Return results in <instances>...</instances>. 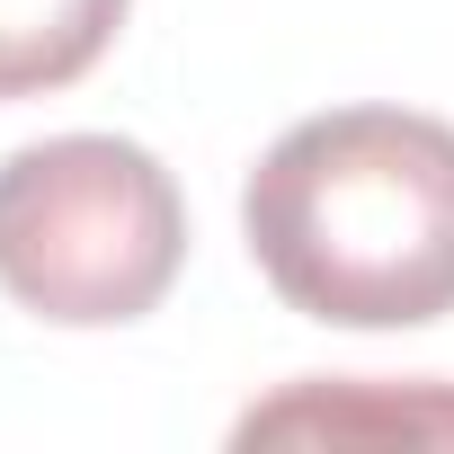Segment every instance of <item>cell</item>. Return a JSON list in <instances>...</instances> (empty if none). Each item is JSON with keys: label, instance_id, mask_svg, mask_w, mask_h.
<instances>
[{"label": "cell", "instance_id": "obj_1", "mask_svg": "<svg viewBox=\"0 0 454 454\" xmlns=\"http://www.w3.org/2000/svg\"><path fill=\"white\" fill-rule=\"evenodd\" d=\"M268 286L339 330L454 312V125L419 107H330L268 143L241 196Z\"/></svg>", "mask_w": 454, "mask_h": 454}, {"label": "cell", "instance_id": "obj_2", "mask_svg": "<svg viewBox=\"0 0 454 454\" xmlns=\"http://www.w3.org/2000/svg\"><path fill=\"white\" fill-rule=\"evenodd\" d=\"M187 259L178 178L125 134H54L0 160V286L36 321H143Z\"/></svg>", "mask_w": 454, "mask_h": 454}, {"label": "cell", "instance_id": "obj_3", "mask_svg": "<svg viewBox=\"0 0 454 454\" xmlns=\"http://www.w3.org/2000/svg\"><path fill=\"white\" fill-rule=\"evenodd\" d=\"M125 27V0H0V98L81 81Z\"/></svg>", "mask_w": 454, "mask_h": 454}, {"label": "cell", "instance_id": "obj_4", "mask_svg": "<svg viewBox=\"0 0 454 454\" xmlns=\"http://www.w3.org/2000/svg\"><path fill=\"white\" fill-rule=\"evenodd\" d=\"M348 427H401V436H454V392H286L241 419V445L259 436H348Z\"/></svg>", "mask_w": 454, "mask_h": 454}]
</instances>
